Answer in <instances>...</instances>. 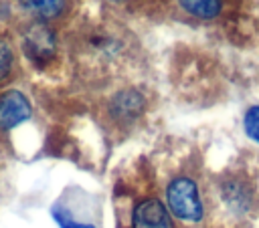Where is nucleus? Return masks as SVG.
Masks as SVG:
<instances>
[{
	"mask_svg": "<svg viewBox=\"0 0 259 228\" xmlns=\"http://www.w3.org/2000/svg\"><path fill=\"white\" fill-rule=\"evenodd\" d=\"M166 206L182 222L196 224L204 218V202L198 184L190 176H176L166 186Z\"/></svg>",
	"mask_w": 259,
	"mask_h": 228,
	"instance_id": "f257e3e1",
	"label": "nucleus"
},
{
	"mask_svg": "<svg viewBox=\"0 0 259 228\" xmlns=\"http://www.w3.org/2000/svg\"><path fill=\"white\" fill-rule=\"evenodd\" d=\"M130 226L132 228H176V222L168 206L160 198L150 196L140 200L134 206Z\"/></svg>",
	"mask_w": 259,
	"mask_h": 228,
	"instance_id": "f03ea898",
	"label": "nucleus"
},
{
	"mask_svg": "<svg viewBox=\"0 0 259 228\" xmlns=\"http://www.w3.org/2000/svg\"><path fill=\"white\" fill-rule=\"evenodd\" d=\"M32 107L20 91H6L0 95V131H12L28 121Z\"/></svg>",
	"mask_w": 259,
	"mask_h": 228,
	"instance_id": "7ed1b4c3",
	"label": "nucleus"
},
{
	"mask_svg": "<svg viewBox=\"0 0 259 228\" xmlns=\"http://www.w3.org/2000/svg\"><path fill=\"white\" fill-rule=\"evenodd\" d=\"M144 109V97L134 91V89H125V91H119L113 99H111V105H109V111L111 115L117 119V121H132L136 119Z\"/></svg>",
	"mask_w": 259,
	"mask_h": 228,
	"instance_id": "20e7f679",
	"label": "nucleus"
},
{
	"mask_svg": "<svg viewBox=\"0 0 259 228\" xmlns=\"http://www.w3.org/2000/svg\"><path fill=\"white\" fill-rule=\"evenodd\" d=\"M24 44L30 59L47 61L53 54V32L42 24H34L24 36Z\"/></svg>",
	"mask_w": 259,
	"mask_h": 228,
	"instance_id": "39448f33",
	"label": "nucleus"
},
{
	"mask_svg": "<svg viewBox=\"0 0 259 228\" xmlns=\"http://www.w3.org/2000/svg\"><path fill=\"white\" fill-rule=\"evenodd\" d=\"M223 198L233 212L243 214L251 208V188L247 186V182H241V180L227 182L223 186Z\"/></svg>",
	"mask_w": 259,
	"mask_h": 228,
	"instance_id": "423d86ee",
	"label": "nucleus"
},
{
	"mask_svg": "<svg viewBox=\"0 0 259 228\" xmlns=\"http://www.w3.org/2000/svg\"><path fill=\"white\" fill-rule=\"evenodd\" d=\"M180 8L194 18L212 20L225 10V0H178Z\"/></svg>",
	"mask_w": 259,
	"mask_h": 228,
	"instance_id": "0eeeda50",
	"label": "nucleus"
},
{
	"mask_svg": "<svg viewBox=\"0 0 259 228\" xmlns=\"http://www.w3.org/2000/svg\"><path fill=\"white\" fill-rule=\"evenodd\" d=\"M22 6L32 16L42 18V20H49V18L59 16L65 10L67 0H22Z\"/></svg>",
	"mask_w": 259,
	"mask_h": 228,
	"instance_id": "6e6552de",
	"label": "nucleus"
},
{
	"mask_svg": "<svg viewBox=\"0 0 259 228\" xmlns=\"http://www.w3.org/2000/svg\"><path fill=\"white\" fill-rule=\"evenodd\" d=\"M243 125H245V133L259 143V105H253L247 109L245 113V119H243Z\"/></svg>",
	"mask_w": 259,
	"mask_h": 228,
	"instance_id": "1a4fd4ad",
	"label": "nucleus"
},
{
	"mask_svg": "<svg viewBox=\"0 0 259 228\" xmlns=\"http://www.w3.org/2000/svg\"><path fill=\"white\" fill-rule=\"evenodd\" d=\"M53 216H55V220L59 222L61 228H95L91 224H79V222H75L67 210H59L57 206L53 208Z\"/></svg>",
	"mask_w": 259,
	"mask_h": 228,
	"instance_id": "9d476101",
	"label": "nucleus"
},
{
	"mask_svg": "<svg viewBox=\"0 0 259 228\" xmlns=\"http://www.w3.org/2000/svg\"><path fill=\"white\" fill-rule=\"evenodd\" d=\"M10 69H12V50L8 48L6 42H0V81L8 77Z\"/></svg>",
	"mask_w": 259,
	"mask_h": 228,
	"instance_id": "9b49d317",
	"label": "nucleus"
}]
</instances>
